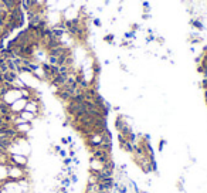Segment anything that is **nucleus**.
<instances>
[{
  "label": "nucleus",
  "mask_w": 207,
  "mask_h": 193,
  "mask_svg": "<svg viewBox=\"0 0 207 193\" xmlns=\"http://www.w3.org/2000/svg\"><path fill=\"white\" fill-rule=\"evenodd\" d=\"M126 126H129L128 121H126V118H125L123 115H118V116L115 118V129L118 131V134H119V132H122V131L126 128Z\"/></svg>",
  "instance_id": "obj_1"
},
{
  "label": "nucleus",
  "mask_w": 207,
  "mask_h": 193,
  "mask_svg": "<svg viewBox=\"0 0 207 193\" xmlns=\"http://www.w3.org/2000/svg\"><path fill=\"white\" fill-rule=\"evenodd\" d=\"M17 78H19V74L16 71H10V70H9L7 72L3 74V81H4V82H9V84H14V81Z\"/></svg>",
  "instance_id": "obj_2"
},
{
  "label": "nucleus",
  "mask_w": 207,
  "mask_h": 193,
  "mask_svg": "<svg viewBox=\"0 0 207 193\" xmlns=\"http://www.w3.org/2000/svg\"><path fill=\"white\" fill-rule=\"evenodd\" d=\"M13 145H14V141H13V139H10L7 136H0V146H1L3 149L10 150Z\"/></svg>",
  "instance_id": "obj_3"
},
{
  "label": "nucleus",
  "mask_w": 207,
  "mask_h": 193,
  "mask_svg": "<svg viewBox=\"0 0 207 193\" xmlns=\"http://www.w3.org/2000/svg\"><path fill=\"white\" fill-rule=\"evenodd\" d=\"M190 24H192L193 29H196L197 31H203V30H204V26H203V23H201V17L192 19V20H190Z\"/></svg>",
  "instance_id": "obj_4"
},
{
  "label": "nucleus",
  "mask_w": 207,
  "mask_h": 193,
  "mask_svg": "<svg viewBox=\"0 0 207 193\" xmlns=\"http://www.w3.org/2000/svg\"><path fill=\"white\" fill-rule=\"evenodd\" d=\"M92 72H94V75H100V72H101V65L97 63V61H94V64H92Z\"/></svg>",
  "instance_id": "obj_5"
},
{
  "label": "nucleus",
  "mask_w": 207,
  "mask_h": 193,
  "mask_svg": "<svg viewBox=\"0 0 207 193\" xmlns=\"http://www.w3.org/2000/svg\"><path fill=\"white\" fill-rule=\"evenodd\" d=\"M71 185V180L68 176H65L64 179H61V187H68V186Z\"/></svg>",
  "instance_id": "obj_6"
},
{
  "label": "nucleus",
  "mask_w": 207,
  "mask_h": 193,
  "mask_svg": "<svg viewBox=\"0 0 207 193\" xmlns=\"http://www.w3.org/2000/svg\"><path fill=\"white\" fill-rule=\"evenodd\" d=\"M114 38H115L114 34H107V36H104V41H105V43L112 44L114 43Z\"/></svg>",
  "instance_id": "obj_7"
},
{
  "label": "nucleus",
  "mask_w": 207,
  "mask_h": 193,
  "mask_svg": "<svg viewBox=\"0 0 207 193\" xmlns=\"http://www.w3.org/2000/svg\"><path fill=\"white\" fill-rule=\"evenodd\" d=\"M135 33L136 31H126L125 34H123V37H125V40H131V38H135Z\"/></svg>",
  "instance_id": "obj_8"
},
{
  "label": "nucleus",
  "mask_w": 207,
  "mask_h": 193,
  "mask_svg": "<svg viewBox=\"0 0 207 193\" xmlns=\"http://www.w3.org/2000/svg\"><path fill=\"white\" fill-rule=\"evenodd\" d=\"M142 7H143V10H145V13H149L150 12V6H149L148 1H142Z\"/></svg>",
  "instance_id": "obj_9"
},
{
  "label": "nucleus",
  "mask_w": 207,
  "mask_h": 193,
  "mask_svg": "<svg viewBox=\"0 0 207 193\" xmlns=\"http://www.w3.org/2000/svg\"><path fill=\"white\" fill-rule=\"evenodd\" d=\"M92 23H94V26H95V27H101V26H102V24H101V20L98 19V17H97V19H94Z\"/></svg>",
  "instance_id": "obj_10"
},
{
  "label": "nucleus",
  "mask_w": 207,
  "mask_h": 193,
  "mask_svg": "<svg viewBox=\"0 0 207 193\" xmlns=\"http://www.w3.org/2000/svg\"><path fill=\"white\" fill-rule=\"evenodd\" d=\"M201 87H203L204 91H207V78H203V81H201Z\"/></svg>",
  "instance_id": "obj_11"
},
{
  "label": "nucleus",
  "mask_w": 207,
  "mask_h": 193,
  "mask_svg": "<svg viewBox=\"0 0 207 193\" xmlns=\"http://www.w3.org/2000/svg\"><path fill=\"white\" fill-rule=\"evenodd\" d=\"M138 29H139V24H138V23H132V26H131V30H132V31H136Z\"/></svg>",
  "instance_id": "obj_12"
},
{
  "label": "nucleus",
  "mask_w": 207,
  "mask_h": 193,
  "mask_svg": "<svg viewBox=\"0 0 207 193\" xmlns=\"http://www.w3.org/2000/svg\"><path fill=\"white\" fill-rule=\"evenodd\" d=\"M155 38H156V37L153 36V34H149V36L146 37V41H148V43H149V41H153V40H155Z\"/></svg>",
  "instance_id": "obj_13"
},
{
  "label": "nucleus",
  "mask_w": 207,
  "mask_h": 193,
  "mask_svg": "<svg viewBox=\"0 0 207 193\" xmlns=\"http://www.w3.org/2000/svg\"><path fill=\"white\" fill-rule=\"evenodd\" d=\"M121 46H122V47H131V43L125 40V41H122V43H121Z\"/></svg>",
  "instance_id": "obj_14"
},
{
  "label": "nucleus",
  "mask_w": 207,
  "mask_h": 193,
  "mask_svg": "<svg viewBox=\"0 0 207 193\" xmlns=\"http://www.w3.org/2000/svg\"><path fill=\"white\" fill-rule=\"evenodd\" d=\"M164 143H166V141H163V139H162V141H160V142H159V149H160V150L163 149V146H164Z\"/></svg>",
  "instance_id": "obj_15"
},
{
  "label": "nucleus",
  "mask_w": 207,
  "mask_h": 193,
  "mask_svg": "<svg viewBox=\"0 0 207 193\" xmlns=\"http://www.w3.org/2000/svg\"><path fill=\"white\" fill-rule=\"evenodd\" d=\"M149 17H150V14H148V13H145V14L142 16V19H143V20H148Z\"/></svg>",
  "instance_id": "obj_16"
},
{
  "label": "nucleus",
  "mask_w": 207,
  "mask_h": 193,
  "mask_svg": "<svg viewBox=\"0 0 207 193\" xmlns=\"http://www.w3.org/2000/svg\"><path fill=\"white\" fill-rule=\"evenodd\" d=\"M156 40H157V41H159L160 44H163V43H164V40L162 38V37H156Z\"/></svg>",
  "instance_id": "obj_17"
},
{
  "label": "nucleus",
  "mask_w": 207,
  "mask_h": 193,
  "mask_svg": "<svg viewBox=\"0 0 207 193\" xmlns=\"http://www.w3.org/2000/svg\"><path fill=\"white\" fill-rule=\"evenodd\" d=\"M204 100H206V104H207V91H204Z\"/></svg>",
  "instance_id": "obj_18"
},
{
  "label": "nucleus",
  "mask_w": 207,
  "mask_h": 193,
  "mask_svg": "<svg viewBox=\"0 0 207 193\" xmlns=\"http://www.w3.org/2000/svg\"><path fill=\"white\" fill-rule=\"evenodd\" d=\"M190 1H192V0H190Z\"/></svg>",
  "instance_id": "obj_19"
}]
</instances>
